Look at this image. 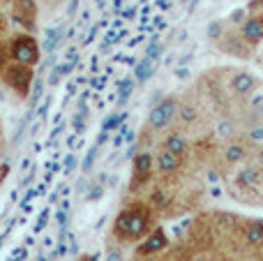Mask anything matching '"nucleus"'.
<instances>
[{"mask_svg": "<svg viewBox=\"0 0 263 261\" xmlns=\"http://www.w3.org/2000/svg\"><path fill=\"white\" fill-rule=\"evenodd\" d=\"M5 32H7V18H5L3 14H0V37H3Z\"/></svg>", "mask_w": 263, "mask_h": 261, "instance_id": "28", "label": "nucleus"}, {"mask_svg": "<svg viewBox=\"0 0 263 261\" xmlns=\"http://www.w3.org/2000/svg\"><path fill=\"white\" fill-rule=\"evenodd\" d=\"M215 261H233V259H215Z\"/></svg>", "mask_w": 263, "mask_h": 261, "instance_id": "32", "label": "nucleus"}, {"mask_svg": "<svg viewBox=\"0 0 263 261\" xmlns=\"http://www.w3.org/2000/svg\"><path fill=\"white\" fill-rule=\"evenodd\" d=\"M109 261H123V254H120V250L111 248L109 250Z\"/></svg>", "mask_w": 263, "mask_h": 261, "instance_id": "26", "label": "nucleus"}, {"mask_svg": "<svg viewBox=\"0 0 263 261\" xmlns=\"http://www.w3.org/2000/svg\"><path fill=\"white\" fill-rule=\"evenodd\" d=\"M238 32H240V37L252 49L263 44V14H250V16L238 26Z\"/></svg>", "mask_w": 263, "mask_h": 261, "instance_id": "13", "label": "nucleus"}, {"mask_svg": "<svg viewBox=\"0 0 263 261\" xmlns=\"http://www.w3.org/2000/svg\"><path fill=\"white\" fill-rule=\"evenodd\" d=\"M155 176V162L153 155L145 151L136 153L134 162H132V178H129V192H139L145 185H150Z\"/></svg>", "mask_w": 263, "mask_h": 261, "instance_id": "8", "label": "nucleus"}, {"mask_svg": "<svg viewBox=\"0 0 263 261\" xmlns=\"http://www.w3.org/2000/svg\"><path fill=\"white\" fill-rule=\"evenodd\" d=\"M77 7H79V0H72V3H69V7H67V14H69V16H74Z\"/></svg>", "mask_w": 263, "mask_h": 261, "instance_id": "29", "label": "nucleus"}, {"mask_svg": "<svg viewBox=\"0 0 263 261\" xmlns=\"http://www.w3.org/2000/svg\"><path fill=\"white\" fill-rule=\"evenodd\" d=\"M74 166H77V155H72V153H69V155L65 157V174H72Z\"/></svg>", "mask_w": 263, "mask_h": 261, "instance_id": "24", "label": "nucleus"}, {"mask_svg": "<svg viewBox=\"0 0 263 261\" xmlns=\"http://www.w3.org/2000/svg\"><path fill=\"white\" fill-rule=\"evenodd\" d=\"M46 222H49V211H44V213H42V215H40V225H37V231H42V229H44V227H46Z\"/></svg>", "mask_w": 263, "mask_h": 261, "instance_id": "27", "label": "nucleus"}, {"mask_svg": "<svg viewBox=\"0 0 263 261\" xmlns=\"http://www.w3.org/2000/svg\"><path fill=\"white\" fill-rule=\"evenodd\" d=\"M240 132H242L240 120H238L231 111H222V116L217 118V123H215V127H213V137L217 143L231 141V139H236Z\"/></svg>", "mask_w": 263, "mask_h": 261, "instance_id": "12", "label": "nucleus"}, {"mask_svg": "<svg viewBox=\"0 0 263 261\" xmlns=\"http://www.w3.org/2000/svg\"><path fill=\"white\" fill-rule=\"evenodd\" d=\"M261 86V81L247 69H229L227 81H224V88H227V95L231 97L233 102H242L247 95L256 90Z\"/></svg>", "mask_w": 263, "mask_h": 261, "instance_id": "6", "label": "nucleus"}, {"mask_svg": "<svg viewBox=\"0 0 263 261\" xmlns=\"http://www.w3.org/2000/svg\"><path fill=\"white\" fill-rule=\"evenodd\" d=\"M65 35H67V32H65V23H63V26L49 28V30L44 32V46H42V49H44V53H46V55L53 53V51L58 49V46L63 44L65 40H67Z\"/></svg>", "mask_w": 263, "mask_h": 261, "instance_id": "18", "label": "nucleus"}, {"mask_svg": "<svg viewBox=\"0 0 263 261\" xmlns=\"http://www.w3.org/2000/svg\"><path fill=\"white\" fill-rule=\"evenodd\" d=\"M77 261H97V257H95V254H81Z\"/></svg>", "mask_w": 263, "mask_h": 261, "instance_id": "30", "label": "nucleus"}, {"mask_svg": "<svg viewBox=\"0 0 263 261\" xmlns=\"http://www.w3.org/2000/svg\"><path fill=\"white\" fill-rule=\"evenodd\" d=\"M176 111H178V97H162L148 114V132L159 134L166 132L168 127H173Z\"/></svg>", "mask_w": 263, "mask_h": 261, "instance_id": "7", "label": "nucleus"}, {"mask_svg": "<svg viewBox=\"0 0 263 261\" xmlns=\"http://www.w3.org/2000/svg\"><path fill=\"white\" fill-rule=\"evenodd\" d=\"M166 245H168V238H166V234H164V229L162 227H155V229L139 243L136 257H153V254H159Z\"/></svg>", "mask_w": 263, "mask_h": 261, "instance_id": "14", "label": "nucleus"}, {"mask_svg": "<svg viewBox=\"0 0 263 261\" xmlns=\"http://www.w3.org/2000/svg\"><path fill=\"white\" fill-rule=\"evenodd\" d=\"M132 88H134V81H129V79H127V81H123V83H120V88H118V92H120V95H118V106H123L125 102L129 100V95H132Z\"/></svg>", "mask_w": 263, "mask_h": 261, "instance_id": "22", "label": "nucleus"}, {"mask_svg": "<svg viewBox=\"0 0 263 261\" xmlns=\"http://www.w3.org/2000/svg\"><path fill=\"white\" fill-rule=\"evenodd\" d=\"M74 67H77V63H74V60H65L63 65H55L53 72H51L49 77H46V83H49V86H58V83L63 81V79L67 77V74L72 72Z\"/></svg>", "mask_w": 263, "mask_h": 261, "instance_id": "20", "label": "nucleus"}, {"mask_svg": "<svg viewBox=\"0 0 263 261\" xmlns=\"http://www.w3.org/2000/svg\"><path fill=\"white\" fill-rule=\"evenodd\" d=\"M7 176H9V162H3V164H0V185L5 183Z\"/></svg>", "mask_w": 263, "mask_h": 261, "instance_id": "25", "label": "nucleus"}, {"mask_svg": "<svg viewBox=\"0 0 263 261\" xmlns=\"http://www.w3.org/2000/svg\"><path fill=\"white\" fill-rule=\"evenodd\" d=\"M261 63H263V53H261Z\"/></svg>", "mask_w": 263, "mask_h": 261, "instance_id": "33", "label": "nucleus"}, {"mask_svg": "<svg viewBox=\"0 0 263 261\" xmlns=\"http://www.w3.org/2000/svg\"><path fill=\"white\" fill-rule=\"evenodd\" d=\"M219 49L227 51V53H231V55H238V58H250L252 51H254L245 40H242L238 30L227 32V35L222 37V42H219Z\"/></svg>", "mask_w": 263, "mask_h": 261, "instance_id": "15", "label": "nucleus"}, {"mask_svg": "<svg viewBox=\"0 0 263 261\" xmlns=\"http://www.w3.org/2000/svg\"><path fill=\"white\" fill-rule=\"evenodd\" d=\"M46 3H49V7H55V5H60L63 0H46Z\"/></svg>", "mask_w": 263, "mask_h": 261, "instance_id": "31", "label": "nucleus"}, {"mask_svg": "<svg viewBox=\"0 0 263 261\" xmlns=\"http://www.w3.org/2000/svg\"><path fill=\"white\" fill-rule=\"evenodd\" d=\"M153 162H155V174L162 180L176 178L182 171V166H185V157L176 155V153H171V151H164V148H159V151L155 153Z\"/></svg>", "mask_w": 263, "mask_h": 261, "instance_id": "10", "label": "nucleus"}, {"mask_svg": "<svg viewBox=\"0 0 263 261\" xmlns=\"http://www.w3.org/2000/svg\"><path fill=\"white\" fill-rule=\"evenodd\" d=\"M164 151H171L176 153V155L180 157H187V153H190V139H187L185 132H180V129H171V132H166V137L162 139V146Z\"/></svg>", "mask_w": 263, "mask_h": 261, "instance_id": "16", "label": "nucleus"}, {"mask_svg": "<svg viewBox=\"0 0 263 261\" xmlns=\"http://www.w3.org/2000/svg\"><path fill=\"white\" fill-rule=\"evenodd\" d=\"M12 63V55H9V42L0 40V79H3L5 69H7V65Z\"/></svg>", "mask_w": 263, "mask_h": 261, "instance_id": "21", "label": "nucleus"}, {"mask_svg": "<svg viewBox=\"0 0 263 261\" xmlns=\"http://www.w3.org/2000/svg\"><path fill=\"white\" fill-rule=\"evenodd\" d=\"M240 127H242V137H245L252 146L263 148V120H245Z\"/></svg>", "mask_w": 263, "mask_h": 261, "instance_id": "17", "label": "nucleus"}, {"mask_svg": "<svg viewBox=\"0 0 263 261\" xmlns=\"http://www.w3.org/2000/svg\"><path fill=\"white\" fill-rule=\"evenodd\" d=\"M97 148H100V146L90 148V153L86 155V160H83V171H90L92 169V162H95V157H97Z\"/></svg>", "mask_w": 263, "mask_h": 261, "instance_id": "23", "label": "nucleus"}, {"mask_svg": "<svg viewBox=\"0 0 263 261\" xmlns=\"http://www.w3.org/2000/svg\"><path fill=\"white\" fill-rule=\"evenodd\" d=\"M203 116V106L199 100L194 97H185V100H178V111H176V120H173V129H180V132H190L196 123Z\"/></svg>", "mask_w": 263, "mask_h": 261, "instance_id": "9", "label": "nucleus"}, {"mask_svg": "<svg viewBox=\"0 0 263 261\" xmlns=\"http://www.w3.org/2000/svg\"><path fill=\"white\" fill-rule=\"evenodd\" d=\"M12 18L28 32L37 28V3L35 0H12Z\"/></svg>", "mask_w": 263, "mask_h": 261, "instance_id": "11", "label": "nucleus"}, {"mask_svg": "<svg viewBox=\"0 0 263 261\" xmlns=\"http://www.w3.org/2000/svg\"><path fill=\"white\" fill-rule=\"evenodd\" d=\"M153 72H155V55L145 53L143 60L134 67V77H136V81L139 83H143V81H148V79L153 77Z\"/></svg>", "mask_w": 263, "mask_h": 261, "instance_id": "19", "label": "nucleus"}, {"mask_svg": "<svg viewBox=\"0 0 263 261\" xmlns=\"http://www.w3.org/2000/svg\"><path fill=\"white\" fill-rule=\"evenodd\" d=\"M153 229H155V208L148 201H132L127 206H123V211L116 215L114 227H111V236L118 243L132 245V243H141Z\"/></svg>", "mask_w": 263, "mask_h": 261, "instance_id": "1", "label": "nucleus"}, {"mask_svg": "<svg viewBox=\"0 0 263 261\" xmlns=\"http://www.w3.org/2000/svg\"><path fill=\"white\" fill-rule=\"evenodd\" d=\"M35 79H37V77H35V69H32L30 65L14 63V60L7 65V69H5V74H3L5 86H7L9 90L16 92L18 97H23V100L30 95Z\"/></svg>", "mask_w": 263, "mask_h": 261, "instance_id": "5", "label": "nucleus"}, {"mask_svg": "<svg viewBox=\"0 0 263 261\" xmlns=\"http://www.w3.org/2000/svg\"><path fill=\"white\" fill-rule=\"evenodd\" d=\"M233 197L242 199V201H254L261 203L263 197V166L252 157L250 162H245L242 166H238V171H233V185H231Z\"/></svg>", "mask_w": 263, "mask_h": 261, "instance_id": "2", "label": "nucleus"}, {"mask_svg": "<svg viewBox=\"0 0 263 261\" xmlns=\"http://www.w3.org/2000/svg\"><path fill=\"white\" fill-rule=\"evenodd\" d=\"M9 55L14 63H23L35 67L42 60V46L40 42L32 37V32H18L9 40Z\"/></svg>", "mask_w": 263, "mask_h": 261, "instance_id": "4", "label": "nucleus"}, {"mask_svg": "<svg viewBox=\"0 0 263 261\" xmlns=\"http://www.w3.org/2000/svg\"><path fill=\"white\" fill-rule=\"evenodd\" d=\"M254 153H256V148L252 146V143L247 141V139L242 137V132H240L236 139H231V141L219 143L217 160H219V166L236 171L238 166H242L245 162H250L252 157H254Z\"/></svg>", "mask_w": 263, "mask_h": 261, "instance_id": "3", "label": "nucleus"}]
</instances>
